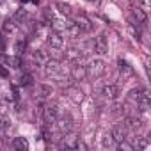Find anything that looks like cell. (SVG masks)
I'll return each mask as SVG.
<instances>
[{
    "label": "cell",
    "instance_id": "obj_1",
    "mask_svg": "<svg viewBox=\"0 0 151 151\" xmlns=\"http://www.w3.org/2000/svg\"><path fill=\"white\" fill-rule=\"evenodd\" d=\"M86 69H87V77H89V78H93V80H94V78H100L101 75L105 73V62L100 60V59H98V60H93Z\"/></svg>",
    "mask_w": 151,
    "mask_h": 151
},
{
    "label": "cell",
    "instance_id": "obj_2",
    "mask_svg": "<svg viewBox=\"0 0 151 151\" xmlns=\"http://www.w3.org/2000/svg\"><path fill=\"white\" fill-rule=\"evenodd\" d=\"M57 117H59V109H57V105H46V107L43 109V119H45L46 124H53V123L57 121Z\"/></svg>",
    "mask_w": 151,
    "mask_h": 151
},
{
    "label": "cell",
    "instance_id": "obj_3",
    "mask_svg": "<svg viewBox=\"0 0 151 151\" xmlns=\"http://www.w3.org/2000/svg\"><path fill=\"white\" fill-rule=\"evenodd\" d=\"M55 126H57V130L60 132V133H69L71 130H73V121H71V117H68V116H64V117H57V121L53 123Z\"/></svg>",
    "mask_w": 151,
    "mask_h": 151
},
{
    "label": "cell",
    "instance_id": "obj_4",
    "mask_svg": "<svg viewBox=\"0 0 151 151\" xmlns=\"http://www.w3.org/2000/svg\"><path fill=\"white\" fill-rule=\"evenodd\" d=\"M59 71H60V60L50 59V60L45 62V75L46 77H55Z\"/></svg>",
    "mask_w": 151,
    "mask_h": 151
},
{
    "label": "cell",
    "instance_id": "obj_5",
    "mask_svg": "<svg viewBox=\"0 0 151 151\" xmlns=\"http://www.w3.org/2000/svg\"><path fill=\"white\" fill-rule=\"evenodd\" d=\"M66 96H68L73 103H82V100H84V93H82V89H78L77 86H69V87L66 89Z\"/></svg>",
    "mask_w": 151,
    "mask_h": 151
},
{
    "label": "cell",
    "instance_id": "obj_6",
    "mask_svg": "<svg viewBox=\"0 0 151 151\" xmlns=\"http://www.w3.org/2000/svg\"><path fill=\"white\" fill-rule=\"evenodd\" d=\"M87 77V69H86V66L84 64H75L73 68H71V78L73 80H84Z\"/></svg>",
    "mask_w": 151,
    "mask_h": 151
},
{
    "label": "cell",
    "instance_id": "obj_7",
    "mask_svg": "<svg viewBox=\"0 0 151 151\" xmlns=\"http://www.w3.org/2000/svg\"><path fill=\"white\" fill-rule=\"evenodd\" d=\"M94 52L100 53V55L109 53V43H107V37H105L103 34L96 37V41H94Z\"/></svg>",
    "mask_w": 151,
    "mask_h": 151
},
{
    "label": "cell",
    "instance_id": "obj_8",
    "mask_svg": "<svg viewBox=\"0 0 151 151\" xmlns=\"http://www.w3.org/2000/svg\"><path fill=\"white\" fill-rule=\"evenodd\" d=\"M126 133H128V128H126L124 124H116V126L112 128V132H110V135H112V139H114L116 142L124 140V139H126Z\"/></svg>",
    "mask_w": 151,
    "mask_h": 151
},
{
    "label": "cell",
    "instance_id": "obj_9",
    "mask_svg": "<svg viewBox=\"0 0 151 151\" xmlns=\"http://www.w3.org/2000/svg\"><path fill=\"white\" fill-rule=\"evenodd\" d=\"M48 45H50L52 48H62V45H64V37H62V34L52 30V32L48 34Z\"/></svg>",
    "mask_w": 151,
    "mask_h": 151
},
{
    "label": "cell",
    "instance_id": "obj_10",
    "mask_svg": "<svg viewBox=\"0 0 151 151\" xmlns=\"http://www.w3.org/2000/svg\"><path fill=\"white\" fill-rule=\"evenodd\" d=\"M64 34H68V36L73 37V39H78L80 34H82V29L73 22V23H68V25H66V32H64Z\"/></svg>",
    "mask_w": 151,
    "mask_h": 151
},
{
    "label": "cell",
    "instance_id": "obj_11",
    "mask_svg": "<svg viewBox=\"0 0 151 151\" xmlns=\"http://www.w3.org/2000/svg\"><path fill=\"white\" fill-rule=\"evenodd\" d=\"M68 137H64V142H62V147H66V149H77L78 147V137L77 135H69V133H66Z\"/></svg>",
    "mask_w": 151,
    "mask_h": 151
},
{
    "label": "cell",
    "instance_id": "obj_12",
    "mask_svg": "<svg viewBox=\"0 0 151 151\" xmlns=\"http://www.w3.org/2000/svg\"><path fill=\"white\" fill-rule=\"evenodd\" d=\"M119 71H121L123 80H124V78H130L132 75H133V68H132L126 60H123V59H119Z\"/></svg>",
    "mask_w": 151,
    "mask_h": 151
},
{
    "label": "cell",
    "instance_id": "obj_13",
    "mask_svg": "<svg viewBox=\"0 0 151 151\" xmlns=\"http://www.w3.org/2000/svg\"><path fill=\"white\" fill-rule=\"evenodd\" d=\"M117 87L114 86V84H107V86H103V89H101V94L105 96V98H109V100H114V98H117Z\"/></svg>",
    "mask_w": 151,
    "mask_h": 151
},
{
    "label": "cell",
    "instance_id": "obj_14",
    "mask_svg": "<svg viewBox=\"0 0 151 151\" xmlns=\"http://www.w3.org/2000/svg\"><path fill=\"white\" fill-rule=\"evenodd\" d=\"M75 23H77L82 30H86V32L93 30V23H91V20H87L84 14H78V16H77V20H75Z\"/></svg>",
    "mask_w": 151,
    "mask_h": 151
},
{
    "label": "cell",
    "instance_id": "obj_15",
    "mask_svg": "<svg viewBox=\"0 0 151 151\" xmlns=\"http://www.w3.org/2000/svg\"><path fill=\"white\" fill-rule=\"evenodd\" d=\"M13 146H14V149H20V151L29 149V142H27V139H25V137H16V139H14V142H13Z\"/></svg>",
    "mask_w": 151,
    "mask_h": 151
},
{
    "label": "cell",
    "instance_id": "obj_16",
    "mask_svg": "<svg viewBox=\"0 0 151 151\" xmlns=\"http://www.w3.org/2000/svg\"><path fill=\"white\" fill-rule=\"evenodd\" d=\"M7 64L14 69H20L23 66V60H22V55H14V57H7Z\"/></svg>",
    "mask_w": 151,
    "mask_h": 151
},
{
    "label": "cell",
    "instance_id": "obj_17",
    "mask_svg": "<svg viewBox=\"0 0 151 151\" xmlns=\"http://www.w3.org/2000/svg\"><path fill=\"white\" fill-rule=\"evenodd\" d=\"M50 23H52V30L53 32H59V34H64L66 32V23H62L59 20H52Z\"/></svg>",
    "mask_w": 151,
    "mask_h": 151
},
{
    "label": "cell",
    "instance_id": "obj_18",
    "mask_svg": "<svg viewBox=\"0 0 151 151\" xmlns=\"http://www.w3.org/2000/svg\"><path fill=\"white\" fill-rule=\"evenodd\" d=\"M50 94H52V86L41 84V86L37 87V96H39V98H46V96H50Z\"/></svg>",
    "mask_w": 151,
    "mask_h": 151
},
{
    "label": "cell",
    "instance_id": "obj_19",
    "mask_svg": "<svg viewBox=\"0 0 151 151\" xmlns=\"http://www.w3.org/2000/svg\"><path fill=\"white\" fill-rule=\"evenodd\" d=\"M25 50H27V43H25L23 39H20V41L14 43V52H16V55H23Z\"/></svg>",
    "mask_w": 151,
    "mask_h": 151
},
{
    "label": "cell",
    "instance_id": "obj_20",
    "mask_svg": "<svg viewBox=\"0 0 151 151\" xmlns=\"http://www.w3.org/2000/svg\"><path fill=\"white\" fill-rule=\"evenodd\" d=\"M32 75L30 73H25V75H22L20 77V86H32Z\"/></svg>",
    "mask_w": 151,
    "mask_h": 151
},
{
    "label": "cell",
    "instance_id": "obj_21",
    "mask_svg": "<svg viewBox=\"0 0 151 151\" xmlns=\"http://www.w3.org/2000/svg\"><path fill=\"white\" fill-rule=\"evenodd\" d=\"M133 14H135V18H137L140 23H144V22H146V13H144V9H142V7H135V9H133Z\"/></svg>",
    "mask_w": 151,
    "mask_h": 151
},
{
    "label": "cell",
    "instance_id": "obj_22",
    "mask_svg": "<svg viewBox=\"0 0 151 151\" xmlns=\"http://www.w3.org/2000/svg\"><path fill=\"white\" fill-rule=\"evenodd\" d=\"M57 9H59L62 14H66V16L71 14V7H69L68 4H64V2H57Z\"/></svg>",
    "mask_w": 151,
    "mask_h": 151
},
{
    "label": "cell",
    "instance_id": "obj_23",
    "mask_svg": "<svg viewBox=\"0 0 151 151\" xmlns=\"http://www.w3.org/2000/svg\"><path fill=\"white\" fill-rule=\"evenodd\" d=\"M32 57H34V60H36L37 64H43V62H45V55H43L41 50H36V52L32 53Z\"/></svg>",
    "mask_w": 151,
    "mask_h": 151
},
{
    "label": "cell",
    "instance_id": "obj_24",
    "mask_svg": "<svg viewBox=\"0 0 151 151\" xmlns=\"http://www.w3.org/2000/svg\"><path fill=\"white\" fill-rule=\"evenodd\" d=\"M4 30L6 32H13L14 30V22L13 20H6L4 22Z\"/></svg>",
    "mask_w": 151,
    "mask_h": 151
},
{
    "label": "cell",
    "instance_id": "obj_25",
    "mask_svg": "<svg viewBox=\"0 0 151 151\" xmlns=\"http://www.w3.org/2000/svg\"><path fill=\"white\" fill-rule=\"evenodd\" d=\"M119 149H124V151H133V146H132V144H128V142H126V139H124V140H121V142H119Z\"/></svg>",
    "mask_w": 151,
    "mask_h": 151
},
{
    "label": "cell",
    "instance_id": "obj_26",
    "mask_svg": "<svg viewBox=\"0 0 151 151\" xmlns=\"http://www.w3.org/2000/svg\"><path fill=\"white\" fill-rule=\"evenodd\" d=\"M27 16V13H25V9H20L18 13H16V16H14V20H18V22H22L23 18Z\"/></svg>",
    "mask_w": 151,
    "mask_h": 151
},
{
    "label": "cell",
    "instance_id": "obj_27",
    "mask_svg": "<svg viewBox=\"0 0 151 151\" xmlns=\"http://www.w3.org/2000/svg\"><path fill=\"white\" fill-rule=\"evenodd\" d=\"M7 124H9V119L4 117V116H0V128H7Z\"/></svg>",
    "mask_w": 151,
    "mask_h": 151
},
{
    "label": "cell",
    "instance_id": "obj_28",
    "mask_svg": "<svg viewBox=\"0 0 151 151\" xmlns=\"http://www.w3.org/2000/svg\"><path fill=\"white\" fill-rule=\"evenodd\" d=\"M114 142H116V140L112 139V135H110V133H109V135L105 137V140H103V144H105V146H112Z\"/></svg>",
    "mask_w": 151,
    "mask_h": 151
},
{
    "label": "cell",
    "instance_id": "obj_29",
    "mask_svg": "<svg viewBox=\"0 0 151 151\" xmlns=\"http://www.w3.org/2000/svg\"><path fill=\"white\" fill-rule=\"evenodd\" d=\"M0 77H4V78H7V77H9V71H7L4 66H0Z\"/></svg>",
    "mask_w": 151,
    "mask_h": 151
},
{
    "label": "cell",
    "instance_id": "obj_30",
    "mask_svg": "<svg viewBox=\"0 0 151 151\" xmlns=\"http://www.w3.org/2000/svg\"><path fill=\"white\" fill-rule=\"evenodd\" d=\"M139 147H140V149H146V147H147V140H146V139H140V140H139Z\"/></svg>",
    "mask_w": 151,
    "mask_h": 151
},
{
    "label": "cell",
    "instance_id": "obj_31",
    "mask_svg": "<svg viewBox=\"0 0 151 151\" xmlns=\"http://www.w3.org/2000/svg\"><path fill=\"white\" fill-rule=\"evenodd\" d=\"M43 139H45V142H50V132L48 130H43Z\"/></svg>",
    "mask_w": 151,
    "mask_h": 151
},
{
    "label": "cell",
    "instance_id": "obj_32",
    "mask_svg": "<svg viewBox=\"0 0 151 151\" xmlns=\"http://www.w3.org/2000/svg\"><path fill=\"white\" fill-rule=\"evenodd\" d=\"M4 48H6V43H4V37L0 36V52H4Z\"/></svg>",
    "mask_w": 151,
    "mask_h": 151
},
{
    "label": "cell",
    "instance_id": "obj_33",
    "mask_svg": "<svg viewBox=\"0 0 151 151\" xmlns=\"http://www.w3.org/2000/svg\"><path fill=\"white\" fill-rule=\"evenodd\" d=\"M140 2L144 4V7H149V4H151V0H140Z\"/></svg>",
    "mask_w": 151,
    "mask_h": 151
},
{
    "label": "cell",
    "instance_id": "obj_34",
    "mask_svg": "<svg viewBox=\"0 0 151 151\" xmlns=\"http://www.w3.org/2000/svg\"><path fill=\"white\" fill-rule=\"evenodd\" d=\"M32 4H36V6H37V4H39V0H32Z\"/></svg>",
    "mask_w": 151,
    "mask_h": 151
},
{
    "label": "cell",
    "instance_id": "obj_35",
    "mask_svg": "<svg viewBox=\"0 0 151 151\" xmlns=\"http://www.w3.org/2000/svg\"><path fill=\"white\" fill-rule=\"evenodd\" d=\"M20 2H22V4H27V2H29V0H20Z\"/></svg>",
    "mask_w": 151,
    "mask_h": 151
},
{
    "label": "cell",
    "instance_id": "obj_36",
    "mask_svg": "<svg viewBox=\"0 0 151 151\" xmlns=\"http://www.w3.org/2000/svg\"><path fill=\"white\" fill-rule=\"evenodd\" d=\"M0 2H2V0H0Z\"/></svg>",
    "mask_w": 151,
    "mask_h": 151
}]
</instances>
